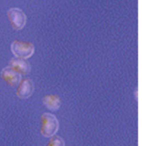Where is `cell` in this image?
Listing matches in <instances>:
<instances>
[{"instance_id":"1","label":"cell","mask_w":144,"mask_h":146,"mask_svg":"<svg viewBox=\"0 0 144 146\" xmlns=\"http://www.w3.org/2000/svg\"><path fill=\"white\" fill-rule=\"evenodd\" d=\"M41 133L46 138L54 136L59 130V121L56 117L51 113H43L41 117Z\"/></svg>"},{"instance_id":"2","label":"cell","mask_w":144,"mask_h":146,"mask_svg":"<svg viewBox=\"0 0 144 146\" xmlns=\"http://www.w3.org/2000/svg\"><path fill=\"white\" fill-rule=\"evenodd\" d=\"M11 51L15 57L27 59L33 55L35 47L30 42L15 40L11 44Z\"/></svg>"},{"instance_id":"3","label":"cell","mask_w":144,"mask_h":146,"mask_svg":"<svg viewBox=\"0 0 144 146\" xmlns=\"http://www.w3.org/2000/svg\"><path fill=\"white\" fill-rule=\"evenodd\" d=\"M7 17L11 27L16 30H21L27 23V16L24 11L18 7L10 8L7 11Z\"/></svg>"},{"instance_id":"4","label":"cell","mask_w":144,"mask_h":146,"mask_svg":"<svg viewBox=\"0 0 144 146\" xmlns=\"http://www.w3.org/2000/svg\"><path fill=\"white\" fill-rule=\"evenodd\" d=\"M17 96L20 99H27L30 97L34 91L33 81L28 78L21 79L18 84Z\"/></svg>"},{"instance_id":"5","label":"cell","mask_w":144,"mask_h":146,"mask_svg":"<svg viewBox=\"0 0 144 146\" xmlns=\"http://www.w3.org/2000/svg\"><path fill=\"white\" fill-rule=\"evenodd\" d=\"M1 77L11 87L17 86L21 79V75L9 66L2 69L1 72Z\"/></svg>"},{"instance_id":"6","label":"cell","mask_w":144,"mask_h":146,"mask_svg":"<svg viewBox=\"0 0 144 146\" xmlns=\"http://www.w3.org/2000/svg\"><path fill=\"white\" fill-rule=\"evenodd\" d=\"M9 66L21 75H26L31 71V65L27 59L18 57L12 58L9 62Z\"/></svg>"},{"instance_id":"7","label":"cell","mask_w":144,"mask_h":146,"mask_svg":"<svg viewBox=\"0 0 144 146\" xmlns=\"http://www.w3.org/2000/svg\"><path fill=\"white\" fill-rule=\"evenodd\" d=\"M43 104L51 111H56L61 105V101L59 96L54 94H49L45 96L42 98Z\"/></svg>"},{"instance_id":"8","label":"cell","mask_w":144,"mask_h":146,"mask_svg":"<svg viewBox=\"0 0 144 146\" xmlns=\"http://www.w3.org/2000/svg\"><path fill=\"white\" fill-rule=\"evenodd\" d=\"M46 146H65V142L61 137L55 135L51 137Z\"/></svg>"}]
</instances>
